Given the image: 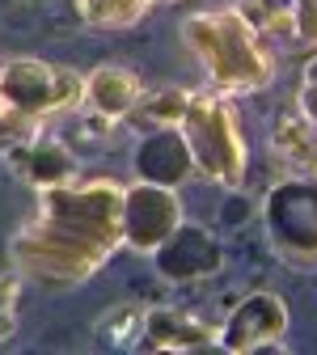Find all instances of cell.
I'll return each mask as SVG.
<instances>
[{
    "instance_id": "obj_11",
    "label": "cell",
    "mask_w": 317,
    "mask_h": 355,
    "mask_svg": "<svg viewBox=\"0 0 317 355\" xmlns=\"http://www.w3.org/2000/svg\"><path fill=\"white\" fill-rule=\"evenodd\" d=\"M144 94H148V85L131 68H123V64H98L85 76V106L98 119H106V123L127 119L135 106H140Z\"/></svg>"
},
{
    "instance_id": "obj_18",
    "label": "cell",
    "mask_w": 317,
    "mask_h": 355,
    "mask_svg": "<svg viewBox=\"0 0 317 355\" xmlns=\"http://www.w3.org/2000/svg\"><path fill=\"white\" fill-rule=\"evenodd\" d=\"M42 127H30L26 119H17L9 106H5V98H0V144H17V140H30V136H38Z\"/></svg>"
},
{
    "instance_id": "obj_8",
    "label": "cell",
    "mask_w": 317,
    "mask_h": 355,
    "mask_svg": "<svg viewBox=\"0 0 317 355\" xmlns=\"http://www.w3.org/2000/svg\"><path fill=\"white\" fill-rule=\"evenodd\" d=\"M9 169L22 178V182H30L34 191H47V187L72 182V178L80 173V161L60 136L38 131V136H30V140L9 144Z\"/></svg>"
},
{
    "instance_id": "obj_9",
    "label": "cell",
    "mask_w": 317,
    "mask_h": 355,
    "mask_svg": "<svg viewBox=\"0 0 317 355\" xmlns=\"http://www.w3.org/2000/svg\"><path fill=\"white\" fill-rule=\"evenodd\" d=\"M216 330L212 322H199L187 309H148L140 338H135V351H169V355H195L216 347Z\"/></svg>"
},
{
    "instance_id": "obj_15",
    "label": "cell",
    "mask_w": 317,
    "mask_h": 355,
    "mask_svg": "<svg viewBox=\"0 0 317 355\" xmlns=\"http://www.w3.org/2000/svg\"><path fill=\"white\" fill-rule=\"evenodd\" d=\"M187 98H191V89H148V94L140 98V106H135L127 119L131 123H148V131L178 127V119H182V110H187Z\"/></svg>"
},
{
    "instance_id": "obj_5",
    "label": "cell",
    "mask_w": 317,
    "mask_h": 355,
    "mask_svg": "<svg viewBox=\"0 0 317 355\" xmlns=\"http://www.w3.org/2000/svg\"><path fill=\"white\" fill-rule=\"evenodd\" d=\"M266 237L292 266H317V173H288L262 203Z\"/></svg>"
},
{
    "instance_id": "obj_14",
    "label": "cell",
    "mask_w": 317,
    "mask_h": 355,
    "mask_svg": "<svg viewBox=\"0 0 317 355\" xmlns=\"http://www.w3.org/2000/svg\"><path fill=\"white\" fill-rule=\"evenodd\" d=\"M157 0H76V17L89 30H131L144 21Z\"/></svg>"
},
{
    "instance_id": "obj_17",
    "label": "cell",
    "mask_w": 317,
    "mask_h": 355,
    "mask_svg": "<svg viewBox=\"0 0 317 355\" xmlns=\"http://www.w3.org/2000/svg\"><path fill=\"white\" fill-rule=\"evenodd\" d=\"M17 296H22V271H0V343L17 334Z\"/></svg>"
},
{
    "instance_id": "obj_20",
    "label": "cell",
    "mask_w": 317,
    "mask_h": 355,
    "mask_svg": "<svg viewBox=\"0 0 317 355\" xmlns=\"http://www.w3.org/2000/svg\"><path fill=\"white\" fill-rule=\"evenodd\" d=\"M157 5H165V0H157Z\"/></svg>"
},
{
    "instance_id": "obj_3",
    "label": "cell",
    "mask_w": 317,
    "mask_h": 355,
    "mask_svg": "<svg viewBox=\"0 0 317 355\" xmlns=\"http://www.w3.org/2000/svg\"><path fill=\"white\" fill-rule=\"evenodd\" d=\"M178 131L191 148L195 173H203L207 182L237 191L246 182V165H250V148L246 136L237 127L233 106L224 102L220 89H207V94H191L187 110L178 119Z\"/></svg>"
},
{
    "instance_id": "obj_10",
    "label": "cell",
    "mask_w": 317,
    "mask_h": 355,
    "mask_svg": "<svg viewBox=\"0 0 317 355\" xmlns=\"http://www.w3.org/2000/svg\"><path fill=\"white\" fill-rule=\"evenodd\" d=\"M153 258H157L161 279H169V284H195V279L220 271V241L207 229L187 225V220H182L178 233L161 250H153Z\"/></svg>"
},
{
    "instance_id": "obj_16",
    "label": "cell",
    "mask_w": 317,
    "mask_h": 355,
    "mask_svg": "<svg viewBox=\"0 0 317 355\" xmlns=\"http://www.w3.org/2000/svg\"><path fill=\"white\" fill-rule=\"evenodd\" d=\"M144 313H148V309H140V304H114L110 313L98 322V338H102L106 347H131V351H135V338H140Z\"/></svg>"
},
{
    "instance_id": "obj_13",
    "label": "cell",
    "mask_w": 317,
    "mask_h": 355,
    "mask_svg": "<svg viewBox=\"0 0 317 355\" xmlns=\"http://www.w3.org/2000/svg\"><path fill=\"white\" fill-rule=\"evenodd\" d=\"M275 153L296 173H317V127L300 110H288L275 119Z\"/></svg>"
},
{
    "instance_id": "obj_1",
    "label": "cell",
    "mask_w": 317,
    "mask_h": 355,
    "mask_svg": "<svg viewBox=\"0 0 317 355\" xmlns=\"http://www.w3.org/2000/svg\"><path fill=\"white\" fill-rule=\"evenodd\" d=\"M38 211L13 237V266L42 288H68L98 271L127 245L123 241V203L127 187L114 178H72V182L38 191Z\"/></svg>"
},
{
    "instance_id": "obj_4",
    "label": "cell",
    "mask_w": 317,
    "mask_h": 355,
    "mask_svg": "<svg viewBox=\"0 0 317 355\" xmlns=\"http://www.w3.org/2000/svg\"><path fill=\"white\" fill-rule=\"evenodd\" d=\"M0 98L5 106L26 119L30 127H42L47 119L85 106V76L68 64L47 60H5L0 64Z\"/></svg>"
},
{
    "instance_id": "obj_19",
    "label": "cell",
    "mask_w": 317,
    "mask_h": 355,
    "mask_svg": "<svg viewBox=\"0 0 317 355\" xmlns=\"http://www.w3.org/2000/svg\"><path fill=\"white\" fill-rule=\"evenodd\" d=\"M300 114L317 127V55L305 68V85H300Z\"/></svg>"
},
{
    "instance_id": "obj_7",
    "label": "cell",
    "mask_w": 317,
    "mask_h": 355,
    "mask_svg": "<svg viewBox=\"0 0 317 355\" xmlns=\"http://www.w3.org/2000/svg\"><path fill=\"white\" fill-rule=\"evenodd\" d=\"M182 199L173 187H157V182H135L127 187V203H123V241L140 254L161 250L178 225H182Z\"/></svg>"
},
{
    "instance_id": "obj_12",
    "label": "cell",
    "mask_w": 317,
    "mask_h": 355,
    "mask_svg": "<svg viewBox=\"0 0 317 355\" xmlns=\"http://www.w3.org/2000/svg\"><path fill=\"white\" fill-rule=\"evenodd\" d=\"M135 169H140L144 182H157V187H178L195 173V161H191V148L182 140L178 127H157L140 140L135 148Z\"/></svg>"
},
{
    "instance_id": "obj_6",
    "label": "cell",
    "mask_w": 317,
    "mask_h": 355,
    "mask_svg": "<svg viewBox=\"0 0 317 355\" xmlns=\"http://www.w3.org/2000/svg\"><path fill=\"white\" fill-rule=\"evenodd\" d=\"M288 304L271 292H254L229 309V318L216 330V347L229 355H254V351H288Z\"/></svg>"
},
{
    "instance_id": "obj_2",
    "label": "cell",
    "mask_w": 317,
    "mask_h": 355,
    "mask_svg": "<svg viewBox=\"0 0 317 355\" xmlns=\"http://www.w3.org/2000/svg\"><path fill=\"white\" fill-rule=\"evenodd\" d=\"M182 42L195 51L220 94H258L275 80V60H271L258 26L241 9H207L187 17Z\"/></svg>"
}]
</instances>
